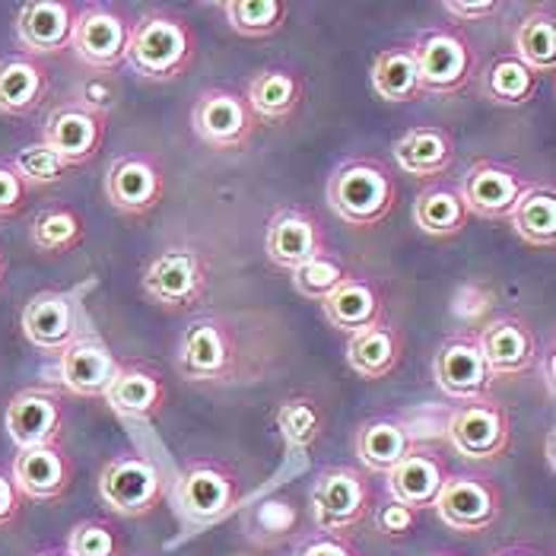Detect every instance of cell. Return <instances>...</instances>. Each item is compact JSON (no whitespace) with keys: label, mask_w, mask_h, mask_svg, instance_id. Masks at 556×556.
<instances>
[{"label":"cell","mask_w":556,"mask_h":556,"mask_svg":"<svg viewBox=\"0 0 556 556\" xmlns=\"http://www.w3.org/2000/svg\"><path fill=\"white\" fill-rule=\"evenodd\" d=\"M280 359V331L255 312H207L188 321L175 369L188 386L232 388L261 382Z\"/></svg>","instance_id":"1"},{"label":"cell","mask_w":556,"mask_h":556,"mask_svg":"<svg viewBox=\"0 0 556 556\" xmlns=\"http://www.w3.org/2000/svg\"><path fill=\"white\" fill-rule=\"evenodd\" d=\"M198 58L194 26L169 7H150L134 20L128 42L130 74L143 84H175Z\"/></svg>","instance_id":"2"},{"label":"cell","mask_w":556,"mask_h":556,"mask_svg":"<svg viewBox=\"0 0 556 556\" xmlns=\"http://www.w3.org/2000/svg\"><path fill=\"white\" fill-rule=\"evenodd\" d=\"M325 201H328L331 214L346 226L376 229L394 214V207L401 201V185L386 160L350 156L328 175Z\"/></svg>","instance_id":"3"},{"label":"cell","mask_w":556,"mask_h":556,"mask_svg":"<svg viewBox=\"0 0 556 556\" xmlns=\"http://www.w3.org/2000/svg\"><path fill=\"white\" fill-rule=\"evenodd\" d=\"M140 290L163 312H191L211 296V257L201 245L172 242L147 261Z\"/></svg>","instance_id":"4"},{"label":"cell","mask_w":556,"mask_h":556,"mask_svg":"<svg viewBox=\"0 0 556 556\" xmlns=\"http://www.w3.org/2000/svg\"><path fill=\"white\" fill-rule=\"evenodd\" d=\"M414 58L420 71V84L427 96H462L468 92L480 71V54L473 39L458 23H435L417 33L414 39Z\"/></svg>","instance_id":"5"},{"label":"cell","mask_w":556,"mask_h":556,"mask_svg":"<svg viewBox=\"0 0 556 556\" xmlns=\"http://www.w3.org/2000/svg\"><path fill=\"white\" fill-rule=\"evenodd\" d=\"M172 500L181 518L194 525H214L245 503V480L232 462L223 458H194L188 462L172 486Z\"/></svg>","instance_id":"6"},{"label":"cell","mask_w":556,"mask_h":556,"mask_svg":"<svg viewBox=\"0 0 556 556\" xmlns=\"http://www.w3.org/2000/svg\"><path fill=\"white\" fill-rule=\"evenodd\" d=\"M376 503V490L369 483V473L353 465H331L318 471L308 490V509L315 531H341L350 534L359 528Z\"/></svg>","instance_id":"7"},{"label":"cell","mask_w":556,"mask_h":556,"mask_svg":"<svg viewBox=\"0 0 556 556\" xmlns=\"http://www.w3.org/2000/svg\"><path fill=\"white\" fill-rule=\"evenodd\" d=\"M99 500L109 513L122 518H143L156 513L166 500L163 468L140 452L112 455L99 471Z\"/></svg>","instance_id":"8"},{"label":"cell","mask_w":556,"mask_h":556,"mask_svg":"<svg viewBox=\"0 0 556 556\" xmlns=\"http://www.w3.org/2000/svg\"><path fill=\"white\" fill-rule=\"evenodd\" d=\"M191 128L198 140L216 153H245L257 137L261 122L239 89L207 86L191 109Z\"/></svg>","instance_id":"9"},{"label":"cell","mask_w":556,"mask_h":556,"mask_svg":"<svg viewBox=\"0 0 556 556\" xmlns=\"http://www.w3.org/2000/svg\"><path fill=\"white\" fill-rule=\"evenodd\" d=\"M134 20L122 3H80L71 51L96 74H112L125 67Z\"/></svg>","instance_id":"10"},{"label":"cell","mask_w":556,"mask_h":556,"mask_svg":"<svg viewBox=\"0 0 556 556\" xmlns=\"http://www.w3.org/2000/svg\"><path fill=\"white\" fill-rule=\"evenodd\" d=\"M445 435L465 462L493 465L503 462L513 448V414L496 397L468 401L448 417Z\"/></svg>","instance_id":"11"},{"label":"cell","mask_w":556,"mask_h":556,"mask_svg":"<svg viewBox=\"0 0 556 556\" xmlns=\"http://www.w3.org/2000/svg\"><path fill=\"white\" fill-rule=\"evenodd\" d=\"M105 201L118 214L140 219L150 216L166 198V166L156 153L147 150H128L112 160L102 181Z\"/></svg>","instance_id":"12"},{"label":"cell","mask_w":556,"mask_h":556,"mask_svg":"<svg viewBox=\"0 0 556 556\" xmlns=\"http://www.w3.org/2000/svg\"><path fill=\"white\" fill-rule=\"evenodd\" d=\"M432 509L458 534H483L503 515V490L483 471L448 473Z\"/></svg>","instance_id":"13"},{"label":"cell","mask_w":556,"mask_h":556,"mask_svg":"<svg viewBox=\"0 0 556 556\" xmlns=\"http://www.w3.org/2000/svg\"><path fill=\"white\" fill-rule=\"evenodd\" d=\"M109 112L86 105L84 99H64L45 118L42 143H48L67 169L92 163L109 137Z\"/></svg>","instance_id":"14"},{"label":"cell","mask_w":556,"mask_h":556,"mask_svg":"<svg viewBox=\"0 0 556 556\" xmlns=\"http://www.w3.org/2000/svg\"><path fill=\"white\" fill-rule=\"evenodd\" d=\"M432 379L439 391L458 404L490 397L493 372L483 359V350L477 341V331H455L435 346L432 353Z\"/></svg>","instance_id":"15"},{"label":"cell","mask_w":556,"mask_h":556,"mask_svg":"<svg viewBox=\"0 0 556 556\" xmlns=\"http://www.w3.org/2000/svg\"><path fill=\"white\" fill-rule=\"evenodd\" d=\"M64 427H67L64 394L51 386H33L16 391L3 410V429L20 452L61 442Z\"/></svg>","instance_id":"16"},{"label":"cell","mask_w":556,"mask_h":556,"mask_svg":"<svg viewBox=\"0 0 556 556\" xmlns=\"http://www.w3.org/2000/svg\"><path fill=\"white\" fill-rule=\"evenodd\" d=\"M477 341L483 350V359L493 372V379H521L538 366L541 341L528 318L521 315H496L480 331Z\"/></svg>","instance_id":"17"},{"label":"cell","mask_w":556,"mask_h":556,"mask_svg":"<svg viewBox=\"0 0 556 556\" xmlns=\"http://www.w3.org/2000/svg\"><path fill=\"white\" fill-rule=\"evenodd\" d=\"M23 338L36 350L61 353L80 338V293L77 290H45L20 312Z\"/></svg>","instance_id":"18"},{"label":"cell","mask_w":556,"mask_h":556,"mask_svg":"<svg viewBox=\"0 0 556 556\" xmlns=\"http://www.w3.org/2000/svg\"><path fill=\"white\" fill-rule=\"evenodd\" d=\"M264 252L283 270H300L312 257L328 252V232L321 219L305 207H280L267 219Z\"/></svg>","instance_id":"19"},{"label":"cell","mask_w":556,"mask_h":556,"mask_svg":"<svg viewBox=\"0 0 556 556\" xmlns=\"http://www.w3.org/2000/svg\"><path fill=\"white\" fill-rule=\"evenodd\" d=\"M77 10L80 3L71 0H26L16 10V42L23 54L39 61L61 58L74 39Z\"/></svg>","instance_id":"20"},{"label":"cell","mask_w":556,"mask_h":556,"mask_svg":"<svg viewBox=\"0 0 556 556\" xmlns=\"http://www.w3.org/2000/svg\"><path fill=\"white\" fill-rule=\"evenodd\" d=\"M525 175L500 160H473L458 181V194L468 214L480 219H509L525 188Z\"/></svg>","instance_id":"21"},{"label":"cell","mask_w":556,"mask_h":556,"mask_svg":"<svg viewBox=\"0 0 556 556\" xmlns=\"http://www.w3.org/2000/svg\"><path fill=\"white\" fill-rule=\"evenodd\" d=\"M118 366L122 359L102 338L80 334L58 353V386L77 397H105Z\"/></svg>","instance_id":"22"},{"label":"cell","mask_w":556,"mask_h":556,"mask_svg":"<svg viewBox=\"0 0 556 556\" xmlns=\"http://www.w3.org/2000/svg\"><path fill=\"white\" fill-rule=\"evenodd\" d=\"M10 477L20 490L23 500H36V503H54L61 500L74 477H77V462L67 455L64 442L54 445H39V448H23L13 458Z\"/></svg>","instance_id":"23"},{"label":"cell","mask_w":556,"mask_h":556,"mask_svg":"<svg viewBox=\"0 0 556 556\" xmlns=\"http://www.w3.org/2000/svg\"><path fill=\"white\" fill-rule=\"evenodd\" d=\"M448 473L452 468L439 448L414 442V448L386 473L388 493H391V500L410 506L414 513H424V509L435 506V496L442 493Z\"/></svg>","instance_id":"24"},{"label":"cell","mask_w":556,"mask_h":556,"mask_svg":"<svg viewBox=\"0 0 556 556\" xmlns=\"http://www.w3.org/2000/svg\"><path fill=\"white\" fill-rule=\"evenodd\" d=\"M105 404L125 420H156L169 404V386L156 366L130 359L118 366L105 391Z\"/></svg>","instance_id":"25"},{"label":"cell","mask_w":556,"mask_h":556,"mask_svg":"<svg viewBox=\"0 0 556 556\" xmlns=\"http://www.w3.org/2000/svg\"><path fill=\"white\" fill-rule=\"evenodd\" d=\"M321 315L334 331H341L346 338L356 331H366L388 318L386 287L372 277L350 274L341 287L321 302Z\"/></svg>","instance_id":"26"},{"label":"cell","mask_w":556,"mask_h":556,"mask_svg":"<svg viewBox=\"0 0 556 556\" xmlns=\"http://www.w3.org/2000/svg\"><path fill=\"white\" fill-rule=\"evenodd\" d=\"M455 137L442 125H414L407 128L391 147V156L397 169L414 178H432L439 181L445 172L455 166Z\"/></svg>","instance_id":"27"},{"label":"cell","mask_w":556,"mask_h":556,"mask_svg":"<svg viewBox=\"0 0 556 556\" xmlns=\"http://www.w3.org/2000/svg\"><path fill=\"white\" fill-rule=\"evenodd\" d=\"M242 96L261 125H283L305 99V77L293 67H261L249 77Z\"/></svg>","instance_id":"28"},{"label":"cell","mask_w":556,"mask_h":556,"mask_svg":"<svg viewBox=\"0 0 556 556\" xmlns=\"http://www.w3.org/2000/svg\"><path fill=\"white\" fill-rule=\"evenodd\" d=\"M404 346H407L404 331L391 318H386V321L346 338V366L363 382H382L401 366Z\"/></svg>","instance_id":"29"},{"label":"cell","mask_w":556,"mask_h":556,"mask_svg":"<svg viewBox=\"0 0 556 556\" xmlns=\"http://www.w3.org/2000/svg\"><path fill=\"white\" fill-rule=\"evenodd\" d=\"M51 92V74L45 61L29 54H7L0 61V112L10 118H26Z\"/></svg>","instance_id":"30"},{"label":"cell","mask_w":556,"mask_h":556,"mask_svg":"<svg viewBox=\"0 0 556 556\" xmlns=\"http://www.w3.org/2000/svg\"><path fill=\"white\" fill-rule=\"evenodd\" d=\"M414 432L410 424L394 417V414H379V417H369L363 420L356 435H353V448H356V458L366 471L372 473H388L410 448H414Z\"/></svg>","instance_id":"31"},{"label":"cell","mask_w":556,"mask_h":556,"mask_svg":"<svg viewBox=\"0 0 556 556\" xmlns=\"http://www.w3.org/2000/svg\"><path fill=\"white\" fill-rule=\"evenodd\" d=\"M369 84H372V92H376L382 102H391V105L420 102L427 92H424V84H420L414 45L394 42L388 45V48H382V51L372 58Z\"/></svg>","instance_id":"32"},{"label":"cell","mask_w":556,"mask_h":556,"mask_svg":"<svg viewBox=\"0 0 556 556\" xmlns=\"http://www.w3.org/2000/svg\"><path fill=\"white\" fill-rule=\"evenodd\" d=\"M513 54L531 67L538 77L554 74L556 67V3L544 0L528 7V13L515 23Z\"/></svg>","instance_id":"33"},{"label":"cell","mask_w":556,"mask_h":556,"mask_svg":"<svg viewBox=\"0 0 556 556\" xmlns=\"http://www.w3.org/2000/svg\"><path fill=\"white\" fill-rule=\"evenodd\" d=\"M414 223L429 239H455L468 229L471 214L458 194V185L439 178L427 185L414 201Z\"/></svg>","instance_id":"34"},{"label":"cell","mask_w":556,"mask_h":556,"mask_svg":"<svg viewBox=\"0 0 556 556\" xmlns=\"http://www.w3.org/2000/svg\"><path fill=\"white\" fill-rule=\"evenodd\" d=\"M515 236L531 249H554L556 242V191L551 181L525 185L513 214H509Z\"/></svg>","instance_id":"35"},{"label":"cell","mask_w":556,"mask_h":556,"mask_svg":"<svg viewBox=\"0 0 556 556\" xmlns=\"http://www.w3.org/2000/svg\"><path fill=\"white\" fill-rule=\"evenodd\" d=\"M29 242L39 255L58 257L77 252L86 242V219L74 204L54 201L45 204L39 214L33 216L29 226Z\"/></svg>","instance_id":"36"},{"label":"cell","mask_w":556,"mask_h":556,"mask_svg":"<svg viewBox=\"0 0 556 556\" xmlns=\"http://www.w3.org/2000/svg\"><path fill=\"white\" fill-rule=\"evenodd\" d=\"M541 77L515 54H496L483 71V96L500 109H521L538 96Z\"/></svg>","instance_id":"37"},{"label":"cell","mask_w":556,"mask_h":556,"mask_svg":"<svg viewBox=\"0 0 556 556\" xmlns=\"http://www.w3.org/2000/svg\"><path fill=\"white\" fill-rule=\"evenodd\" d=\"M274 424H277L280 439L290 448L305 452V448H312L321 439L328 417H325V404L315 394L296 391V394H290V397L280 401V407L274 414Z\"/></svg>","instance_id":"38"},{"label":"cell","mask_w":556,"mask_h":556,"mask_svg":"<svg viewBox=\"0 0 556 556\" xmlns=\"http://www.w3.org/2000/svg\"><path fill=\"white\" fill-rule=\"evenodd\" d=\"M219 10L226 13L229 29L242 39H267L280 33L290 16V3L283 0H226Z\"/></svg>","instance_id":"39"},{"label":"cell","mask_w":556,"mask_h":556,"mask_svg":"<svg viewBox=\"0 0 556 556\" xmlns=\"http://www.w3.org/2000/svg\"><path fill=\"white\" fill-rule=\"evenodd\" d=\"M350 274L353 270L343 264V257L334 255L328 249V252H321L318 257H312L308 264H302L300 270H293V287H296V293L305 296V300L325 302Z\"/></svg>","instance_id":"40"},{"label":"cell","mask_w":556,"mask_h":556,"mask_svg":"<svg viewBox=\"0 0 556 556\" xmlns=\"http://www.w3.org/2000/svg\"><path fill=\"white\" fill-rule=\"evenodd\" d=\"M64 551L71 556H125V538L105 518H84L71 528Z\"/></svg>","instance_id":"41"},{"label":"cell","mask_w":556,"mask_h":556,"mask_svg":"<svg viewBox=\"0 0 556 556\" xmlns=\"http://www.w3.org/2000/svg\"><path fill=\"white\" fill-rule=\"evenodd\" d=\"M16 172L23 175V181L29 188H51V185H61L67 178V166L64 160L48 147V143H29L16 153V160H10Z\"/></svg>","instance_id":"42"},{"label":"cell","mask_w":556,"mask_h":556,"mask_svg":"<svg viewBox=\"0 0 556 556\" xmlns=\"http://www.w3.org/2000/svg\"><path fill=\"white\" fill-rule=\"evenodd\" d=\"M293 556H359V551H356L350 534H341V531H312V534H302Z\"/></svg>","instance_id":"43"},{"label":"cell","mask_w":556,"mask_h":556,"mask_svg":"<svg viewBox=\"0 0 556 556\" xmlns=\"http://www.w3.org/2000/svg\"><path fill=\"white\" fill-rule=\"evenodd\" d=\"M29 185L23 181V175L16 172L13 163H0V219L23 214L26 201H29Z\"/></svg>","instance_id":"44"},{"label":"cell","mask_w":556,"mask_h":556,"mask_svg":"<svg viewBox=\"0 0 556 556\" xmlns=\"http://www.w3.org/2000/svg\"><path fill=\"white\" fill-rule=\"evenodd\" d=\"M417 515L410 506H404V503H397V500H388L386 506L379 509L376 515V525H379V531L391 538V541H401V538H407L414 528H417Z\"/></svg>","instance_id":"45"},{"label":"cell","mask_w":556,"mask_h":556,"mask_svg":"<svg viewBox=\"0 0 556 556\" xmlns=\"http://www.w3.org/2000/svg\"><path fill=\"white\" fill-rule=\"evenodd\" d=\"M442 10L452 16V23H483L490 16H496L503 10V3L496 0H445Z\"/></svg>","instance_id":"46"},{"label":"cell","mask_w":556,"mask_h":556,"mask_svg":"<svg viewBox=\"0 0 556 556\" xmlns=\"http://www.w3.org/2000/svg\"><path fill=\"white\" fill-rule=\"evenodd\" d=\"M20 509H23V496H20V490L13 483V477L0 471V528L13 525Z\"/></svg>","instance_id":"47"},{"label":"cell","mask_w":556,"mask_h":556,"mask_svg":"<svg viewBox=\"0 0 556 556\" xmlns=\"http://www.w3.org/2000/svg\"><path fill=\"white\" fill-rule=\"evenodd\" d=\"M538 359H544V386L547 394H554V343H547V350Z\"/></svg>","instance_id":"48"},{"label":"cell","mask_w":556,"mask_h":556,"mask_svg":"<svg viewBox=\"0 0 556 556\" xmlns=\"http://www.w3.org/2000/svg\"><path fill=\"white\" fill-rule=\"evenodd\" d=\"M490 556H544L538 547H531V544H506V547H500V551H493Z\"/></svg>","instance_id":"49"},{"label":"cell","mask_w":556,"mask_h":556,"mask_svg":"<svg viewBox=\"0 0 556 556\" xmlns=\"http://www.w3.org/2000/svg\"><path fill=\"white\" fill-rule=\"evenodd\" d=\"M36 556H71L64 547H48V551H39Z\"/></svg>","instance_id":"50"},{"label":"cell","mask_w":556,"mask_h":556,"mask_svg":"<svg viewBox=\"0 0 556 556\" xmlns=\"http://www.w3.org/2000/svg\"><path fill=\"white\" fill-rule=\"evenodd\" d=\"M547 465H551V471H554V435L547 439Z\"/></svg>","instance_id":"51"},{"label":"cell","mask_w":556,"mask_h":556,"mask_svg":"<svg viewBox=\"0 0 556 556\" xmlns=\"http://www.w3.org/2000/svg\"><path fill=\"white\" fill-rule=\"evenodd\" d=\"M3 280H7V257L0 252V287H3Z\"/></svg>","instance_id":"52"},{"label":"cell","mask_w":556,"mask_h":556,"mask_svg":"<svg viewBox=\"0 0 556 556\" xmlns=\"http://www.w3.org/2000/svg\"><path fill=\"white\" fill-rule=\"evenodd\" d=\"M432 556H462V554H455V551H439V554H432Z\"/></svg>","instance_id":"53"},{"label":"cell","mask_w":556,"mask_h":556,"mask_svg":"<svg viewBox=\"0 0 556 556\" xmlns=\"http://www.w3.org/2000/svg\"><path fill=\"white\" fill-rule=\"evenodd\" d=\"M236 556H249V554H236Z\"/></svg>","instance_id":"54"}]
</instances>
